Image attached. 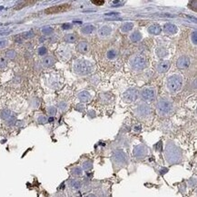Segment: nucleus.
I'll return each mask as SVG.
<instances>
[{
    "instance_id": "a19ab883",
    "label": "nucleus",
    "mask_w": 197,
    "mask_h": 197,
    "mask_svg": "<svg viewBox=\"0 0 197 197\" xmlns=\"http://www.w3.org/2000/svg\"><path fill=\"white\" fill-rule=\"evenodd\" d=\"M62 28L66 30V29H71L72 28V25L69 24V23H65V24H63L62 25Z\"/></svg>"
},
{
    "instance_id": "b1692460",
    "label": "nucleus",
    "mask_w": 197,
    "mask_h": 197,
    "mask_svg": "<svg viewBox=\"0 0 197 197\" xmlns=\"http://www.w3.org/2000/svg\"><path fill=\"white\" fill-rule=\"evenodd\" d=\"M155 53H156V55L159 58H164L165 56H167L168 54H169L168 50L166 48H164V47H158L155 50Z\"/></svg>"
},
{
    "instance_id": "5701e85b",
    "label": "nucleus",
    "mask_w": 197,
    "mask_h": 197,
    "mask_svg": "<svg viewBox=\"0 0 197 197\" xmlns=\"http://www.w3.org/2000/svg\"><path fill=\"white\" fill-rule=\"evenodd\" d=\"M54 63H55V60L52 56H45L42 60V65L44 67H50L54 65Z\"/></svg>"
},
{
    "instance_id": "e433bc0d",
    "label": "nucleus",
    "mask_w": 197,
    "mask_h": 197,
    "mask_svg": "<svg viewBox=\"0 0 197 197\" xmlns=\"http://www.w3.org/2000/svg\"><path fill=\"white\" fill-rule=\"evenodd\" d=\"M67 107L68 105L65 102H60L58 104V107L60 108V110H62V111H65L67 109Z\"/></svg>"
},
{
    "instance_id": "49530a36",
    "label": "nucleus",
    "mask_w": 197,
    "mask_h": 197,
    "mask_svg": "<svg viewBox=\"0 0 197 197\" xmlns=\"http://www.w3.org/2000/svg\"><path fill=\"white\" fill-rule=\"evenodd\" d=\"M141 128H142V127H141L140 125L135 126V127H134V131H135V132H139V131L141 130Z\"/></svg>"
},
{
    "instance_id": "f704fd0d",
    "label": "nucleus",
    "mask_w": 197,
    "mask_h": 197,
    "mask_svg": "<svg viewBox=\"0 0 197 197\" xmlns=\"http://www.w3.org/2000/svg\"><path fill=\"white\" fill-rule=\"evenodd\" d=\"M37 122H38V124H45L48 122V119L45 116H40L38 118H37Z\"/></svg>"
},
{
    "instance_id": "ea45409f",
    "label": "nucleus",
    "mask_w": 197,
    "mask_h": 197,
    "mask_svg": "<svg viewBox=\"0 0 197 197\" xmlns=\"http://www.w3.org/2000/svg\"><path fill=\"white\" fill-rule=\"evenodd\" d=\"M16 118L15 117H10L8 120H6V123H7V125H14L15 124H16Z\"/></svg>"
},
{
    "instance_id": "4468645a",
    "label": "nucleus",
    "mask_w": 197,
    "mask_h": 197,
    "mask_svg": "<svg viewBox=\"0 0 197 197\" xmlns=\"http://www.w3.org/2000/svg\"><path fill=\"white\" fill-rule=\"evenodd\" d=\"M113 29L110 26H103L98 30V36L101 38H104V37H108L112 34Z\"/></svg>"
},
{
    "instance_id": "6ab92c4d",
    "label": "nucleus",
    "mask_w": 197,
    "mask_h": 197,
    "mask_svg": "<svg viewBox=\"0 0 197 197\" xmlns=\"http://www.w3.org/2000/svg\"><path fill=\"white\" fill-rule=\"evenodd\" d=\"M77 49L79 53H81V54H86V53L89 51V45L85 41L79 42L77 45Z\"/></svg>"
},
{
    "instance_id": "8fccbe9b",
    "label": "nucleus",
    "mask_w": 197,
    "mask_h": 197,
    "mask_svg": "<svg viewBox=\"0 0 197 197\" xmlns=\"http://www.w3.org/2000/svg\"><path fill=\"white\" fill-rule=\"evenodd\" d=\"M3 9V6H0V10H2Z\"/></svg>"
},
{
    "instance_id": "c756f323",
    "label": "nucleus",
    "mask_w": 197,
    "mask_h": 197,
    "mask_svg": "<svg viewBox=\"0 0 197 197\" xmlns=\"http://www.w3.org/2000/svg\"><path fill=\"white\" fill-rule=\"evenodd\" d=\"M41 32L45 36H49V35L53 34V32H54V29H53L52 27H50V26H45V27H43L41 29Z\"/></svg>"
},
{
    "instance_id": "0eeeda50",
    "label": "nucleus",
    "mask_w": 197,
    "mask_h": 197,
    "mask_svg": "<svg viewBox=\"0 0 197 197\" xmlns=\"http://www.w3.org/2000/svg\"><path fill=\"white\" fill-rule=\"evenodd\" d=\"M141 96L145 101H153L156 98V89L153 87H145L141 91Z\"/></svg>"
},
{
    "instance_id": "aec40b11",
    "label": "nucleus",
    "mask_w": 197,
    "mask_h": 197,
    "mask_svg": "<svg viewBox=\"0 0 197 197\" xmlns=\"http://www.w3.org/2000/svg\"><path fill=\"white\" fill-rule=\"evenodd\" d=\"M142 38H143V36H142L141 32L138 31V30H135V31H134L129 36V39L133 43H138V42H140L142 40Z\"/></svg>"
},
{
    "instance_id": "cd10ccee",
    "label": "nucleus",
    "mask_w": 197,
    "mask_h": 197,
    "mask_svg": "<svg viewBox=\"0 0 197 197\" xmlns=\"http://www.w3.org/2000/svg\"><path fill=\"white\" fill-rule=\"evenodd\" d=\"M92 167H93V161L91 160H86L85 162H83L82 164V169H84L86 171L92 169Z\"/></svg>"
},
{
    "instance_id": "37998d69",
    "label": "nucleus",
    "mask_w": 197,
    "mask_h": 197,
    "mask_svg": "<svg viewBox=\"0 0 197 197\" xmlns=\"http://www.w3.org/2000/svg\"><path fill=\"white\" fill-rule=\"evenodd\" d=\"M155 149L157 151H162V142H159L157 145H155Z\"/></svg>"
},
{
    "instance_id": "412c9836",
    "label": "nucleus",
    "mask_w": 197,
    "mask_h": 197,
    "mask_svg": "<svg viewBox=\"0 0 197 197\" xmlns=\"http://www.w3.org/2000/svg\"><path fill=\"white\" fill-rule=\"evenodd\" d=\"M134 26V24L133 22H125V23H124L122 26H121L120 30H121V32H122V33L126 34V33H129L130 31H132Z\"/></svg>"
},
{
    "instance_id": "39448f33",
    "label": "nucleus",
    "mask_w": 197,
    "mask_h": 197,
    "mask_svg": "<svg viewBox=\"0 0 197 197\" xmlns=\"http://www.w3.org/2000/svg\"><path fill=\"white\" fill-rule=\"evenodd\" d=\"M129 64L131 65V67L133 68L134 70L136 71H140L145 69V68L147 67L148 65V62L145 56H134L133 57H131Z\"/></svg>"
},
{
    "instance_id": "c9c22d12",
    "label": "nucleus",
    "mask_w": 197,
    "mask_h": 197,
    "mask_svg": "<svg viewBox=\"0 0 197 197\" xmlns=\"http://www.w3.org/2000/svg\"><path fill=\"white\" fill-rule=\"evenodd\" d=\"M8 45V41L6 39H0V49H4L7 47Z\"/></svg>"
},
{
    "instance_id": "09e8293b",
    "label": "nucleus",
    "mask_w": 197,
    "mask_h": 197,
    "mask_svg": "<svg viewBox=\"0 0 197 197\" xmlns=\"http://www.w3.org/2000/svg\"><path fill=\"white\" fill-rule=\"evenodd\" d=\"M53 120H54V118H53V117H51V118H50V119L48 120V122H53Z\"/></svg>"
},
{
    "instance_id": "c85d7f7f",
    "label": "nucleus",
    "mask_w": 197,
    "mask_h": 197,
    "mask_svg": "<svg viewBox=\"0 0 197 197\" xmlns=\"http://www.w3.org/2000/svg\"><path fill=\"white\" fill-rule=\"evenodd\" d=\"M70 186L74 189V190H79L82 186V184L79 180H71L70 182Z\"/></svg>"
},
{
    "instance_id": "79ce46f5",
    "label": "nucleus",
    "mask_w": 197,
    "mask_h": 197,
    "mask_svg": "<svg viewBox=\"0 0 197 197\" xmlns=\"http://www.w3.org/2000/svg\"><path fill=\"white\" fill-rule=\"evenodd\" d=\"M92 3L96 5V6H102V5L104 4V1H95V0H93Z\"/></svg>"
},
{
    "instance_id": "393cba45",
    "label": "nucleus",
    "mask_w": 197,
    "mask_h": 197,
    "mask_svg": "<svg viewBox=\"0 0 197 197\" xmlns=\"http://www.w3.org/2000/svg\"><path fill=\"white\" fill-rule=\"evenodd\" d=\"M0 116L4 120H8L10 117H12V112L8 109H4L0 112Z\"/></svg>"
},
{
    "instance_id": "7ed1b4c3",
    "label": "nucleus",
    "mask_w": 197,
    "mask_h": 197,
    "mask_svg": "<svg viewBox=\"0 0 197 197\" xmlns=\"http://www.w3.org/2000/svg\"><path fill=\"white\" fill-rule=\"evenodd\" d=\"M183 86V77L180 74H172L166 80V87L171 93H176Z\"/></svg>"
},
{
    "instance_id": "4be33fe9",
    "label": "nucleus",
    "mask_w": 197,
    "mask_h": 197,
    "mask_svg": "<svg viewBox=\"0 0 197 197\" xmlns=\"http://www.w3.org/2000/svg\"><path fill=\"white\" fill-rule=\"evenodd\" d=\"M105 56L108 60H116L118 57V50L116 48H110L107 50Z\"/></svg>"
},
{
    "instance_id": "473e14b6",
    "label": "nucleus",
    "mask_w": 197,
    "mask_h": 197,
    "mask_svg": "<svg viewBox=\"0 0 197 197\" xmlns=\"http://www.w3.org/2000/svg\"><path fill=\"white\" fill-rule=\"evenodd\" d=\"M37 53H38V55L43 56H45L47 54V48L45 47H41L38 48V50H37Z\"/></svg>"
},
{
    "instance_id": "2eb2a0df",
    "label": "nucleus",
    "mask_w": 197,
    "mask_h": 197,
    "mask_svg": "<svg viewBox=\"0 0 197 197\" xmlns=\"http://www.w3.org/2000/svg\"><path fill=\"white\" fill-rule=\"evenodd\" d=\"M164 32L166 35H175L178 32V27L172 23H166L164 26Z\"/></svg>"
},
{
    "instance_id": "a211bd4d",
    "label": "nucleus",
    "mask_w": 197,
    "mask_h": 197,
    "mask_svg": "<svg viewBox=\"0 0 197 197\" xmlns=\"http://www.w3.org/2000/svg\"><path fill=\"white\" fill-rule=\"evenodd\" d=\"M147 31H148V33L150 35L158 36V35H160L161 32H162V27L159 26V25H157V24H154V25H151L148 27Z\"/></svg>"
},
{
    "instance_id": "7c9ffc66",
    "label": "nucleus",
    "mask_w": 197,
    "mask_h": 197,
    "mask_svg": "<svg viewBox=\"0 0 197 197\" xmlns=\"http://www.w3.org/2000/svg\"><path fill=\"white\" fill-rule=\"evenodd\" d=\"M6 58H8V59H14V58H16V56H17V52L15 50H13V49H10V50L6 52Z\"/></svg>"
},
{
    "instance_id": "f257e3e1",
    "label": "nucleus",
    "mask_w": 197,
    "mask_h": 197,
    "mask_svg": "<svg viewBox=\"0 0 197 197\" xmlns=\"http://www.w3.org/2000/svg\"><path fill=\"white\" fill-rule=\"evenodd\" d=\"M164 155L166 160L171 164L180 163L182 160V156H183L181 149L172 141H168V143H166Z\"/></svg>"
},
{
    "instance_id": "72a5a7b5",
    "label": "nucleus",
    "mask_w": 197,
    "mask_h": 197,
    "mask_svg": "<svg viewBox=\"0 0 197 197\" xmlns=\"http://www.w3.org/2000/svg\"><path fill=\"white\" fill-rule=\"evenodd\" d=\"M191 41H192V44H194V45H197V33H196V31H194L191 34Z\"/></svg>"
},
{
    "instance_id": "9d476101",
    "label": "nucleus",
    "mask_w": 197,
    "mask_h": 197,
    "mask_svg": "<svg viewBox=\"0 0 197 197\" xmlns=\"http://www.w3.org/2000/svg\"><path fill=\"white\" fill-rule=\"evenodd\" d=\"M190 65H191V59L187 56H182L177 59L176 66L178 69H181V70L187 69V68L190 66Z\"/></svg>"
},
{
    "instance_id": "f03ea898",
    "label": "nucleus",
    "mask_w": 197,
    "mask_h": 197,
    "mask_svg": "<svg viewBox=\"0 0 197 197\" xmlns=\"http://www.w3.org/2000/svg\"><path fill=\"white\" fill-rule=\"evenodd\" d=\"M74 72L79 75H86L94 71V66L92 63L85 59H77L73 65Z\"/></svg>"
},
{
    "instance_id": "4c0bfd02",
    "label": "nucleus",
    "mask_w": 197,
    "mask_h": 197,
    "mask_svg": "<svg viewBox=\"0 0 197 197\" xmlns=\"http://www.w3.org/2000/svg\"><path fill=\"white\" fill-rule=\"evenodd\" d=\"M7 63H6V60L4 58V57H0V69H3L6 66Z\"/></svg>"
},
{
    "instance_id": "6e6552de",
    "label": "nucleus",
    "mask_w": 197,
    "mask_h": 197,
    "mask_svg": "<svg viewBox=\"0 0 197 197\" xmlns=\"http://www.w3.org/2000/svg\"><path fill=\"white\" fill-rule=\"evenodd\" d=\"M147 153H148L147 147L145 145H142V143L141 145H135L134 147V150H133L134 156L137 159L145 158L147 155Z\"/></svg>"
},
{
    "instance_id": "a18cd8bd",
    "label": "nucleus",
    "mask_w": 197,
    "mask_h": 197,
    "mask_svg": "<svg viewBox=\"0 0 197 197\" xmlns=\"http://www.w3.org/2000/svg\"><path fill=\"white\" fill-rule=\"evenodd\" d=\"M118 13H108V14H105V16H117Z\"/></svg>"
},
{
    "instance_id": "2f4dec72",
    "label": "nucleus",
    "mask_w": 197,
    "mask_h": 197,
    "mask_svg": "<svg viewBox=\"0 0 197 197\" xmlns=\"http://www.w3.org/2000/svg\"><path fill=\"white\" fill-rule=\"evenodd\" d=\"M47 113H48V115H49V116H56V113H57V109H56L55 107H49L47 108Z\"/></svg>"
},
{
    "instance_id": "bb28decb",
    "label": "nucleus",
    "mask_w": 197,
    "mask_h": 197,
    "mask_svg": "<svg viewBox=\"0 0 197 197\" xmlns=\"http://www.w3.org/2000/svg\"><path fill=\"white\" fill-rule=\"evenodd\" d=\"M71 173L72 175L75 176V177H79V176H82L83 175V169L79 166H75V167L72 168L71 169Z\"/></svg>"
},
{
    "instance_id": "1a4fd4ad",
    "label": "nucleus",
    "mask_w": 197,
    "mask_h": 197,
    "mask_svg": "<svg viewBox=\"0 0 197 197\" xmlns=\"http://www.w3.org/2000/svg\"><path fill=\"white\" fill-rule=\"evenodd\" d=\"M137 98V91L136 89L130 88L126 90L123 95V99L125 103H133Z\"/></svg>"
},
{
    "instance_id": "ddd939ff",
    "label": "nucleus",
    "mask_w": 197,
    "mask_h": 197,
    "mask_svg": "<svg viewBox=\"0 0 197 197\" xmlns=\"http://www.w3.org/2000/svg\"><path fill=\"white\" fill-rule=\"evenodd\" d=\"M170 66H171V62L170 61H168V60H162V61H160L157 64L156 70H157L158 73L164 74V73H166L170 69Z\"/></svg>"
},
{
    "instance_id": "a878e982",
    "label": "nucleus",
    "mask_w": 197,
    "mask_h": 197,
    "mask_svg": "<svg viewBox=\"0 0 197 197\" xmlns=\"http://www.w3.org/2000/svg\"><path fill=\"white\" fill-rule=\"evenodd\" d=\"M77 37L74 33H69L65 36V41L67 43H74L77 41Z\"/></svg>"
},
{
    "instance_id": "f8f14e48",
    "label": "nucleus",
    "mask_w": 197,
    "mask_h": 197,
    "mask_svg": "<svg viewBox=\"0 0 197 197\" xmlns=\"http://www.w3.org/2000/svg\"><path fill=\"white\" fill-rule=\"evenodd\" d=\"M135 112L139 117H146L151 113V109L146 104H140L136 108Z\"/></svg>"
},
{
    "instance_id": "de8ad7c7",
    "label": "nucleus",
    "mask_w": 197,
    "mask_h": 197,
    "mask_svg": "<svg viewBox=\"0 0 197 197\" xmlns=\"http://www.w3.org/2000/svg\"><path fill=\"white\" fill-rule=\"evenodd\" d=\"M87 197H96V195H95V194H89Z\"/></svg>"
},
{
    "instance_id": "c03bdc74",
    "label": "nucleus",
    "mask_w": 197,
    "mask_h": 197,
    "mask_svg": "<svg viewBox=\"0 0 197 197\" xmlns=\"http://www.w3.org/2000/svg\"><path fill=\"white\" fill-rule=\"evenodd\" d=\"M167 172H168V169H167V168H163V169L160 171V173H161V175H164V173H166Z\"/></svg>"
},
{
    "instance_id": "9b49d317",
    "label": "nucleus",
    "mask_w": 197,
    "mask_h": 197,
    "mask_svg": "<svg viewBox=\"0 0 197 197\" xmlns=\"http://www.w3.org/2000/svg\"><path fill=\"white\" fill-rule=\"evenodd\" d=\"M70 8V5L68 4H64V5H59V6H52L49 7L47 10H45V13L47 14H56V13H63L65 12L66 10H68Z\"/></svg>"
},
{
    "instance_id": "58836bf2",
    "label": "nucleus",
    "mask_w": 197,
    "mask_h": 197,
    "mask_svg": "<svg viewBox=\"0 0 197 197\" xmlns=\"http://www.w3.org/2000/svg\"><path fill=\"white\" fill-rule=\"evenodd\" d=\"M23 36H24L25 38H30V37H33V36H34V32H33V31L26 32V33L23 34Z\"/></svg>"
},
{
    "instance_id": "20e7f679",
    "label": "nucleus",
    "mask_w": 197,
    "mask_h": 197,
    "mask_svg": "<svg viewBox=\"0 0 197 197\" xmlns=\"http://www.w3.org/2000/svg\"><path fill=\"white\" fill-rule=\"evenodd\" d=\"M173 104L166 98H160L156 103V110L161 116H167L173 111Z\"/></svg>"
},
{
    "instance_id": "dca6fc26",
    "label": "nucleus",
    "mask_w": 197,
    "mask_h": 197,
    "mask_svg": "<svg viewBox=\"0 0 197 197\" xmlns=\"http://www.w3.org/2000/svg\"><path fill=\"white\" fill-rule=\"evenodd\" d=\"M95 30V26L88 24V25H86V26H82V27H81V29H80V33H81L83 36H89V35H91V34H93Z\"/></svg>"
},
{
    "instance_id": "423d86ee",
    "label": "nucleus",
    "mask_w": 197,
    "mask_h": 197,
    "mask_svg": "<svg viewBox=\"0 0 197 197\" xmlns=\"http://www.w3.org/2000/svg\"><path fill=\"white\" fill-rule=\"evenodd\" d=\"M112 159L113 163L117 165H124L128 162V156L123 150H116L113 152Z\"/></svg>"
},
{
    "instance_id": "f3484780",
    "label": "nucleus",
    "mask_w": 197,
    "mask_h": 197,
    "mask_svg": "<svg viewBox=\"0 0 197 197\" xmlns=\"http://www.w3.org/2000/svg\"><path fill=\"white\" fill-rule=\"evenodd\" d=\"M77 97H78V99H79L80 102L86 103V102L90 101L91 97H92V96H91V94L88 92V91L84 90V91H81V92L77 95Z\"/></svg>"
}]
</instances>
